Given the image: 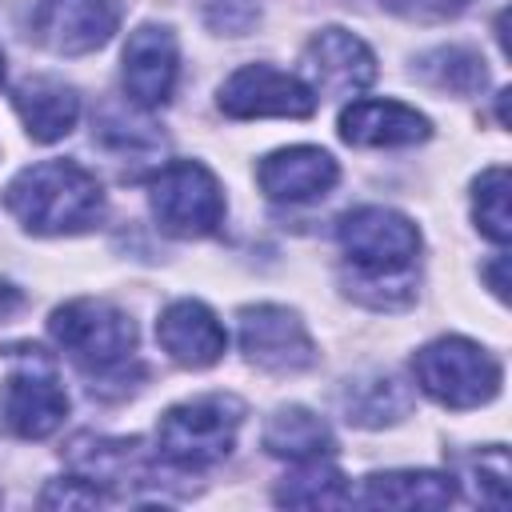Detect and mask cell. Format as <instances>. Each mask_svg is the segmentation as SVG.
<instances>
[{"instance_id":"1","label":"cell","mask_w":512,"mask_h":512,"mask_svg":"<svg viewBox=\"0 0 512 512\" xmlns=\"http://www.w3.org/2000/svg\"><path fill=\"white\" fill-rule=\"evenodd\" d=\"M4 204L28 232L64 236L84 232L104 216V188L76 160H40L12 176Z\"/></svg>"},{"instance_id":"2","label":"cell","mask_w":512,"mask_h":512,"mask_svg":"<svg viewBox=\"0 0 512 512\" xmlns=\"http://www.w3.org/2000/svg\"><path fill=\"white\" fill-rule=\"evenodd\" d=\"M244 404L228 392H208L184 404H172L156 424V448L176 468H208L224 460L236 444Z\"/></svg>"},{"instance_id":"3","label":"cell","mask_w":512,"mask_h":512,"mask_svg":"<svg viewBox=\"0 0 512 512\" xmlns=\"http://www.w3.org/2000/svg\"><path fill=\"white\" fill-rule=\"evenodd\" d=\"M416 384L444 408H480L500 392V360L468 336H440L412 356Z\"/></svg>"},{"instance_id":"4","label":"cell","mask_w":512,"mask_h":512,"mask_svg":"<svg viewBox=\"0 0 512 512\" xmlns=\"http://www.w3.org/2000/svg\"><path fill=\"white\" fill-rule=\"evenodd\" d=\"M48 332L88 372H112L136 348V324L128 320V312L92 296L60 304L48 320Z\"/></svg>"},{"instance_id":"5","label":"cell","mask_w":512,"mask_h":512,"mask_svg":"<svg viewBox=\"0 0 512 512\" xmlns=\"http://www.w3.org/2000/svg\"><path fill=\"white\" fill-rule=\"evenodd\" d=\"M148 204L156 224L180 240L212 236L224 224V188L196 160L164 164L148 184Z\"/></svg>"},{"instance_id":"6","label":"cell","mask_w":512,"mask_h":512,"mask_svg":"<svg viewBox=\"0 0 512 512\" xmlns=\"http://www.w3.org/2000/svg\"><path fill=\"white\" fill-rule=\"evenodd\" d=\"M336 240L344 256L352 260V268L368 276L408 272L420 252V228L404 212L384 208V204H364V208L344 212L336 224Z\"/></svg>"},{"instance_id":"7","label":"cell","mask_w":512,"mask_h":512,"mask_svg":"<svg viewBox=\"0 0 512 512\" xmlns=\"http://www.w3.org/2000/svg\"><path fill=\"white\" fill-rule=\"evenodd\" d=\"M0 412L8 428L24 440H44L64 424L68 396L60 388L52 360L40 348H20L16 368L0 384Z\"/></svg>"},{"instance_id":"8","label":"cell","mask_w":512,"mask_h":512,"mask_svg":"<svg viewBox=\"0 0 512 512\" xmlns=\"http://www.w3.org/2000/svg\"><path fill=\"white\" fill-rule=\"evenodd\" d=\"M240 348L248 364L272 376H296L316 364V344L304 320L284 304H248L240 308Z\"/></svg>"},{"instance_id":"9","label":"cell","mask_w":512,"mask_h":512,"mask_svg":"<svg viewBox=\"0 0 512 512\" xmlns=\"http://www.w3.org/2000/svg\"><path fill=\"white\" fill-rule=\"evenodd\" d=\"M216 104L232 120H256V116L304 120L316 112V92L300 76L280 72L272 64H244L220 84Z\"/></svg>"},{"instance_id":"10","label":"cell","mask_w":512,"mask_h":512,"mask_svg":"<svg viewBox=\"0 0 512 512\" xmlns=\"http://www.w3.org/2000/svg\"><path fill=\"white\" fill-rule=\"evenodd\" d=\"M120 28L116 0H36L32 40L56 56H84L112 40Z\"/></svg>"},{"instance_id":"11","label":"cell","mask_w":512,"mask_h":512,"mask_svg":"<svg viewBox=\"0 0 512 512\" xmlns=\"http://www.w3.org/2000/svg\"><path fill=\"white\" fill-rule=\"evenodd\" d=\"M304 72H308L304 84L316 92V100H320V92L352 96L376 80V56L348 28H324L304 48Z\"/></svg>"},{"instance_id":"12","label":"cell","mask_w":512,"mask_h":512,"mask_svg":"<svg viewBox=\"0 0 512 512\" xmlns=\"http://www.w3.org/2000/svg\"><path fill=\"white\" fill-rule=\"evenodd\" d=\"M180 72L176 36L164 24H140L124 44V92L136 108L168 104Z\"/></svg>"},{"instance_id":"13","label":"cell","mask_w":512,"mask_h":512,"mask_svg":"<svg viewBox=\"0 0 512 512\" xmlns=\"http://www.w3.org/2000/svg\"><path fill=\"white\" fill-rule=\"evenodd\" d=\"M256 180H260V192L268 200L304 204V200H316V196L332 192V184L340 180V168L324 148L292 144V148H280V152L264 156L260 168H256Z\"/></svg>"},{"instance_id":"14","label":"cell","mask_w":512,"mask_h":512,"mask_svg":"<svg viewBox=\"0 0 512 512\" xmlns=\"http://www.w3.org/2000/svg\"><path fill=\"white\" fill-rule=\"evenodd\" d=\"M156 340H160V348L180 368H212L224 356V348H228L224 324L200 300H176V304H168L160 312V320H156Z\"/></svg>"},{"instance_id":"15","label":"cell","mask_w":512,"mask_h":512,"mask_svg":"<svg viewBox=\"0 0 512 512\" xmlns=\"http://www.w3.org/2000/svg\"><path fill=\"white\" fill-rule=\"evenodd\" d=\"M428 136V116L400 100H352L340 112V140L356 148H408Z\"/></svg>"},{"instance_id":"16","label":"cell","mask_w":512,"mask_h":512,"mask_svg":"<svg viewBox=\"0 0 512 512\" xmlns=\"http://www.w3.org/2000/svg\"><path fill=\"white\" fill-rule=\"evenodd\" d=\"M12 104H16L28 136L40 140V144L64 140L76 128V120H80V96H76V88H68L56 76H28L24 84H16Z\"/></svg>"},{"instance_id":"17","label":"cell","mask_w":512,"mask_h":512,"mask_svg":"<svg viewBox=\"0 0 512 512\" xmlns=\"http://www.w3.org/2000/svg\"><path fill=\"white\" fill-rule=\"evenodd\" d=\"M352 500L368 504V508H448L456 500V484L444 472L396 468V472L364 476V484H360V492H352Z\"/></svg>"},{"instance_id":"18","label":"cell","mask_w":512,"mask_h":512,"mask_svg":"<svg viewBox=\"0 0 512 512\" xmlns=\"http://www.w3.org/2000/svg\"><path fill=\"white\" fill-rule=\"evenodd\" d=\"M264 448L272 456H284V460H320V456H332L336 452V440H332V428L300 408V404H288V408H276L264 424Z\"/></svg>"},{"instance_id":"19","label":"cell","mask_w":512,"mask_h":512,"mask_svg":"<svg viewBox=\"0 0 512 512\" xmlns=\"http://www.w3.org/2000/svg\"><path fill=\"white\" fill-rule=\"evenodd\" d=\"M348 500H352V488H348L344 472L332 468L324 456L300 460V468L276 484V504H288V508H332V504H348Z\"/></svg>"},{"instance_id":"20","label":"cell","mask_w":512,"mask_h":512,"mask_svg":"<svg viewBox=\"0 0 512 512\" xmlns=\"http://www.w3.org/2000/svg\"><path fill=\"white\" fill-rule=\"evenodd\" d=\"M344 412H348L352 424L380 428V424H392V420H400L408 412V392L392 376H372V380L348 384Z\"/></svg>"},{"instance_id":"21","label":"cell","mask_w":512,"mask_h":512,"mask_svg":"<svg viewBox=\"0 0 512 512\" xmlns=\"http://www.w3.org/2000/svg\"><path fill=\"white\" fill-rule=\"evenodd\" d=\"M472 216H476V228L496 240V244H508L512 236V216H508V168H484L480 180L472 184Z\"/></svg>"},{"instance_id":"22","label":"cell","mask_w":512,"mask_h":512,"mask_svg":"<svg viewBox=\"0 0 512 512\" xmlns=\"http://www.w3.org/2000/svg\"><path fill=\"white\" fill-rule=\"evenodd\" d=\"M420 76L448 92H476L484 88V60L468 48H436L420 56Z\"/></svg>"},{"instance_id":"23","label":"cell","mask_w":512,"mask_h":512,"mask_svg":"<svg viewBox=\"0 0 512 512\" xmlns=\"http://www.w3.org/2000/svg\"><path fill=\"white\" fill-rule=\"evenodd\" d=\"M468 488L480 504H492V508L508 504V452L500 444L480 448L468 460Z\"/></svg>"},{"instance_id":"24","label":"cell","mask_w":512,"mask_h":512,"mask_svg":"<svg viewBox=\"0 0 512 512\" xmlns=\"http://www.w3.org/2000/svg\"><path fill=\"white\" fill-rule=\"evenodd\" d=\"M40 504L44 508H56V504H64V508H100V504H112V496L100 484H92L88 476H64V480H52L44 488Z\"/></svg>"},{"instance_id":"25","label":"cell","mask_w":512,"mask_h":512,"mask_svg":"<svg viewBox=\"0 0 512 512\" xmlns=\"http://www.w3.org/2000/svg\"><path fill=\"white\" fill-rule=\"evenodd\" d=\"M380 4L404 20H416V24H440V20H452L468 8V0H380Z\"/></svg>"},{"instance_id":"26","label":"cell","mask_w":512,"mask_h":512,"mask_svg":"<svg viewBox=\"0 0 512 512\" xmlns=\"http://www.w3.org/2000/svg\"><path fill=\"white\" fill-rule=\"evenodd\" d=\"M504 264H508V260H504V256H496V260H492V268H488V276H492V292H496L500 300L508 296V288H504Z\"/></svg>"},{"instance_id":"27","label":"cell","mask_w":512,"mask_h":512,"mask_svg":"<svg viewBox=\"0 0 512 512\" xmlns=\"http://www.w3.org/2000/svg\"><path fill=\"white\" fill-rule=\"evenodd\" d=\"M4 76H8V68H4V52H0V84H4Z\"/></svg>"}]
</instances>
